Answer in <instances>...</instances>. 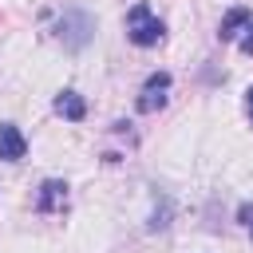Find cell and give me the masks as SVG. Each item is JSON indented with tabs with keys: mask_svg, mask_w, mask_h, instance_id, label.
Listing matches in <instances>:
<instances>
[{
	"mask_svg": "<svg viewBox=\"0 0 253 253\" xmlns=\"http://www.w3.org/2000/svg\"><path fill=\"white\" fill-rule=\"evenodd\" d=\"M24 150H28V138L20 134V126L0 123V158H4V162H20Z\"/></svg>",
	"mask_w": 253,
	"mask_h": 253,
	"instance_id": "277c9868",
	"label": "cell"
},
{
	"mask_svg": "<svg viewBox=\"0 0 253 253\" xmlns=\"http://www.w3.org/2000/svg\"><path fill=\"white\" fill-rule=\"evenodd\" d=\"M63 206H67V186H63L59 178H47V182L40 186V210L51 213V210H63Z\"/></svg>",
	"mask_w": 253,
	"mask_h": 253,
	"instance_id": "5b68a950",
	"label": "cell"
},
{
	"mask_svg": "<svg viewBox=\"0 0 253 253\" xmlns=\"http://www.w3.org/2000/svg\"><path fill=\"white\" fill-rule=\"evenodd\" d=\"M162 36H166V28H162V20H158L146 4H134V8L126 12V40H130V43H138V47H154Z\"/></svg>",
	"mask_w": 253,
	"mask_h": 253,
	"instance_id": "6da1fadb",
	"label": "cell"
},
{
	"mask_svg": "<svg viewBox=\"0 0 253 253\" xmlns=\"http://www.w3.org/2000/svg\"><path fill=\"white\" fill-rule=\"evenodd\" d=\"M241 217H253V210L245 206V210H241ZM249 233H253V221H249Z\"/></svg>",
	"mask_w": 253,
	"mask_h": 253,
	"instance_id": "ba28073f",
	"label": "cell"
},
{
	"mask_svg": "<svg viewBox=\"0 0 253 253\" xmlns=\"http://www.w3.org/2000/svg\"><path fill=\"white\" fill-rule=\"evenodd\" d=\"M55 36L63 40V47L79 51V47L91 43V36H95V20H91L87 12H79V8H67V12L59 16V24H55Z\"/></svg>",
	"mask_w": 253,
	"mask_h": 253,
	"instance_id": "7a4b0ae2",
	"label": "cell"
},
{
	"mask_svg": "<svg viewBox=\"0 0 253 253\" xmlns=\"http://www.w3.org/2000/svg\"><path fill=\"white\" fill-rule=\"evenodd\" d=\"M249 115H253V87H249Z\"/></svg>",
	"mask_w": 253,
	"mask_h": 253,
	"instance_id": "9c48e42d",
	"label": "cell"
},
{
	"mask_svg": "<svg viewBox=\"0 0 253 253\" xmlns=\"http://www.w3.org/2000/svg\"><path fill=\"white\" fill-rule=\"evenodd\" d=\"M166 91H170V75L166 71H154L150 79H146V87H142V95H138V111H158L162 103H166Z\"/></svg>",
	"mask_w": 253,
	"mask_h": 253,
	"instance_id": "3957f363",
	"label": "cell"
},
{
	"mask_svg": "<svg viewBox=\"0 0 253 253\" xmlns=\"http://www.w3.org/2000/svg\"><path fill=\"white\" fill-rule=\"evenodd\" d=\"M55 111L63 115V119H71V123H79L83 115H87V103L75 95V91H63V95H55Z\"/></svg>",
	"mask_w": 253,
	"mask_h": 253,
	"instance_id": "8992f818",
	"label": "cell"
},
{
	"mask_svg": "<svg viewBox=\"0 0 253 253\" xmlns=\"http://www.w3.org/2000/svg\"><path fill=\"white\" fill-rule=\"evenodd\" d=\"M249 20H253V12H249V8H229V12H225V20H221V28H217V36H221V40H233V36H237V28H245Z\"/></svg>",
	"mask_w": 253,
	"mask_h": 253,
	"instance_id": "52a82bcc",
	"label": "cell"
}]
</instances>
